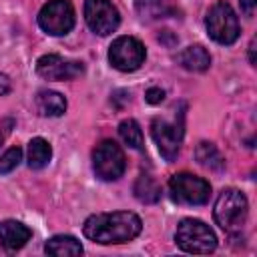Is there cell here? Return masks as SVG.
<instances>
[{"label": "cell", "mask_w": 257, "mask_h": 257, "mask_svg": "<svg viewBox=\"0 0 257 257\" xmlns=\"http://www.w3.org/2000/svg\"><path fill=\"white\" fill-rule=\"evenodd\" d=\"M151 135L161 151V155L165 157V161H175L181 149V141H183V118L175 120V122H167L165 118H153L151 122Z\"/></svg>", "instance_id": "cell-10"}, {"label": "cell", "mask_w": 257, "mask_h": 257, "mask_svg": "<svg viewBox=\"0 0 257 257\" xmlns=\"http://www.w3.org/2000/svg\"><path fill=\"white\" fill-rule=\"evenodd\" d=\"M135 6L143 20H159L175 14L171 0H135Z\"/></svg>", "instance_id": "cell-15"}, {"label": "cell", "mask_w": 257, "mask_h": 257, "mask_svg": "<svg viewBox=\"0 0 257 257\" xmlns=\"http://www.w3.org/2000/svg\"><path fill=\"white\" fill-rule=\"evenodd\" d=\"M239 4H241V12L245 16H253L255 6H257V0H239Z\"/></svg>", "instance_id": "cell-24"}, {"label": "cell", "mask_w": 257, "mask_h": 257, "mask_svg": "<svg viewBox=\"0 0 257 257\" xmlns=\"http://www.w3.org/2000/svg\"><path fill=\"white\" fill-rule=\"evenodd\" d=\"M36 108L42 116H60L66 110V98L54 90H40L36 94Z\"/></svg>", "instance_id": "cell-14"}, {"label": "cell", "mask_w": 257, "mask_h": 257, "mask_svg": "<svg viewBox=\"0 0 257 257\" xmlns=\"http://www.w3.org/2000/svg\"><path fill=\"white\" fill-rule=\"evenodd\" d=\"M52 157V149L48 145L46 139L42 137H34L30 143H28V155H26V161H28V167L30 169H42L48 165Z\"/></svg>", "instance_id": "cell-17"}, {"label": "cell", "mask_w": 257, "mask_h": 257, "mask_svg": "<svg viewBox=\"0 0 257 257\" xmlns=\"http://www.w3.org/2000/svg\"><path fill=\"white\" fill-rule=\"evenodd\" d=\"M118 135H120V139L131 147V149H137V151H141L143 149V131H141V126H139V122L137 120H133V118H126V120H122L120 124H118Z\"/></svg>", "instance_id": "cell-20"}, {"label": "cell", "mask_w": 257, "mask_h": 257, "mask_svg": "<svg viewBox=\"0 0 257 257\" xmlns=\"http://www.w3.org/2000/svg\"><path fill=\"white\" fill-rule=\"evenodd\" d=\"M20 161H22V151H20V147H10V149L0 157V175H8L10 171H14Z\"/></svg>", "instance_id": "cell-21"}, {"label": "cell", "mask_w": 257, "mask_h": 257, "mask_svg": "<svg viewBox=\"0 0 257 257\" xmlns=\"http://www.w3.org/2000/svg\"><path fill=\"white\" fill-rule=\"evenodd\" d=\"M195 157L199 161V165L211 169V171H221L225 167V159L223 155L219 153V149L213 145V143H207V141H201L195 149Z\"/></svg>", "instance_id": "cell-18"}, {"label": "cell", "mask_w": 257, "mask_h": 257, "mask_svg": "<svg viewBox=\"0 0 257 257\" xmlns=\"http://www.w3.org/2000/svg\"><path fill=\"white\" fill-rule=\"evenodd\" d=\"M143 229L139 215L131 211H114V213H98L90 215L84 221L82 233L86 239L100 245H116L133 241Z\"/></svg>", "instance_id": "cell-1"}, {"label": "cell", "mask_w": 257, "mask_h": 257, "mask_svg": "<svg viewBox=\"0 0 257 257\" xmlns=\"http://www.w3.org/2000/svg\"><path fill=\"white\" fill-rule=\"evenodd\" d=\"M205 26L209 36L219 42V44H233L239 38V20L235 10L231 8V4H227L225 0L215 2L207 16H205Z\"/></svg>", "instance_id": "cell-4"}, {"label": "cell", "mask_w": 257, "mask_h": 257, "mask_svg": "<svg viewBox=\"0 0 257 257\" xmlns=\"http://www.w3.org/2000/svg\"><path fill=\"white\" fill-rule=\"evenodd\" d=\"M249 60L251 62H255V40L251 42V46H249Z\"/></svg>", "instance_id": "cell-26"}, {"label": "cell", "mask_w": 257, "mask_h": 257, "mask_svg": "<svg viewBox=\"0 0 257 257\" xmlns=\"http://www.w3.org/2000/svg\"><path fill=\"white\" fill-rule=\"evenodd\" d=\"M133 193L135 197L141 201V203H157L161 199V185L151 177V175H139V179L135 181V187H133Z\"/></svg>", "instance_id": "cell-19"}, {"label": "cell", "mask_w": 257, "mask_h": 257, "mask_svg": "<svg viewBox=\"0 0 257 257\" xmlns=\"http://www.w3.org/2000/svg\"><path fill=\"white\" fill-rule=\"evenodd\" d=\"M177 62H179L183 68L191 70V72H203V70H207L209 64H211V56H209V52H207L205 46H201V44H191V46L183 48V50L177 54Z\"/></svg>", "instance_id": "cell-13"}, {"label": "cell", "mask_w": 257, "mask_h": 257, "mask_svg": "<svg viewBox=\"0 0 257 257\" xmlns=\"http://www.w3.org/2000/svg\"><path fill=\"white\" fill-rule=\"evenodd\" d=\"M44 251L48 255H56V257H62V255H82V245L76 237L72 235H54L52 239L46 241L44 245Z\"/></svg>", "instance_id": "cell-16"}, {"label": "cell", "mask_w": 257, "mask_h": 257, "mask_svg": "<svg viewBox=\"0 0 257 257\" xmlns=\"http://www.w3.org/2000/svg\"><path fill=\"white\" fill-rule=\"evenodd\" d=\"M74 6L70 0H48L38 12V26L52 36L68 34L74 28Z\"/></svg>", "instance_id": "cell-7"}, {"label": "cell", "mask_w": 257, "mask_h": 257, "mask_svg": "<svg viewBox=\"0 0 257 257\" xmlns=\"http://www.w3.org/2000/svg\"><path fill=\"white\" fill-rule=\"evenodd\" d=\"M30 237H32V231L24 223H20V221L8 219V221H2L0 223V243L8 251L22 249L28 243Z\"/></svg>", "instance_id": "cell-12"}, {"label": "cell", "mask_w": 257, "mask_h": 257, "mask_svg": "<svg viewBox=\"0 0 257 257\" xmlns=\"http://www.w3.org/2000/svg\"><path fill=\"white\" fill-rule=\"evenodd\" d=\"M92 167L102 181H116L126 171V157L120 145L112 139H104L92 151Z\"/></svg>", "instance_id": "cell-5"}, {"label": "cell", "mask_w": 257, "mask_h": 257, "mask_svg": "<svg viewBox=\"0 0 257 257\" xmlns=\"http://www.w3.org/2000/svg\"><path fill=\"white\" fill-rule=\"evenodd\" d=\"M84 20L100 36L112 34L120 24V14L110 0H84Z\"/></svg>", "instance_id": "cell-9"}, {"label": "cell", "mask_w": 257, "mask_h": 257, "mask_svg": "<svg viewBox=\"0 0 257 257\" xmlns=\"http://www.w3.org/2000/svg\"><path fill=\"white\" fill-rule=\"evenodd\" d=\"M12 126H14V120H12V118H4V120L0 122V145H2V143H4V139L10 135Z\"/></svg>", "instance_id": "cell-23"}, {"label": "cell", "mask_w": 257, "mask_h": 257, "mask_svg": "<svg viewBox=\"0 0 257 257\" xmlns=\"http://www.w3.org/2000/svg\"><path fill=\"white\" fill-rule=\"evenodd\" d=\"M247 213H249L247 197L237 189H223L213 209L215 223L227 233H239L247 221Z\"/></svg>", "instance_id": "cell-2"}, {"label": "cell", "mask_w": 257, "mask_h": 257, "mask_svg": "<svg viewBox=\"0 0 257 257\" xmlns=\"http://www.w3.org/2000/svg\"><path fill=\"white\" fill-rule=\"evenodd\" d=\"M145 46L135 36H118L108 48V60L116 70L133 72L145 62Z\"/></svg>", "instance_id": "cell-8"}, {"label": "cell", "mask_w": 257, "mask_h": 257, "mask_svg": "<svg viewBox=\"0 0 257 257\" xmlns=\"http://www.w3.org/2000/svg\"><path fill=\"white\" fill-rule=\"evenodd\" d=\"M145 100L149 104H161L165 100V90L159 88V86H151L147 92H145Z\"/></svg>", "instance_id": "cell-22"}, {"label": "cell", "mask_w": 257, "mask_h": 257, "mask_svg": "<svg viewBox=\"0 0 257 257\" xmlns=\"http://www.w3.org/2000/svg\"><path fill=\"white\" fill-rule=\"evenodd\" d=\"M169 193L179 205H205L211 195V185L193 173H177L169 181Z\"/></svg>", "instance_id": "cell-6"}, {"label": "cell", "mask_w": 257, "mask_h": 257, "mask_svg": "<svg viewBox=\"0 0 257 257\" xmlns=\"http://www.w3.org/2000/svg\"><path fill=\"white\" fill-rule=\"evenodd\" d=\"M175 241L185 253L207 255L217 249V237L209 225L199 219H183L177 225Z\"/></svg>", "instance_id": "cell-3"}, {"label": "cell", "mask_w": 257, "mask_h": 257, "mask_svg": "<svg viewBox=\"0 0 257 257\" xmlns=\"http://www.w3.org/2000/svg\"><path fill=\"white\" fill-rule=\"evenodd\" d=\"M8 90H10V80H8L6 74H0V96L6 94Z\"/></svg>", "instance_id": "cell-25"}, {"label": "cell", "mask_w": 257, "mask_h": 257, "mask_svg": "<svg viewBox=\"0 0 257 257\" xmlns=\"http://www.w3.org/2000/svg\"><path fill=\"white\" fill-rule=\"evenodd\" d=\"M36 72L46 80H72L84 74V64L58 54H44L36 60Z\"/></svg>", "instance_id": "cell-11"}]
</instances>
